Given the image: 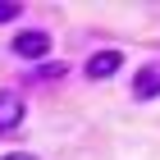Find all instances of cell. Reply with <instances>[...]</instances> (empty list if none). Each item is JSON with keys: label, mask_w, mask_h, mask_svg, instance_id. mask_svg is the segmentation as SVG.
<instances>
[{"label": "cell", "mask_w": 160, "mask_h": 160, "mask_svg": "<svg viewBox=\"0 0 160 160\" xmlns=\"http://www.w3.org/2000/svg\"><path fill=\"white\" fill-rule=\"evenodd\" d=\"M23 114H28V101L18 92H0V133H14L23 123Z\"/></svg>", "instance_id": "obj_2"}, {"label": "cell", "mask_w": 160, "mask_h": 160, "mask_svg": "<svg viewBox=\"0 0 160 160\" xmlns=\"http://www.w3.org/2000/svg\"><path fill=\"white\" fill-rule=\"evenodd\" d=\"M119 64H123L119 50H96L87 60V78H110V73H119Z\"/></svg>", "instance_id": "obj_4"}, {"label": "cell", "mask_w": 160, "mask_h": 160, "mask_svg": "<svg viewBox=\"0 0 160 160\" xmlns=\"http://www.w3.org/2000/svg\"><path fill=\"white\" fill-rule=\"evenodd\" d=\"M18 14H23L18 0H0V23H9V18H18Z\"/></svg>", "instance_id": "obj_5"}, {"label": "cell", "mask_w": 160, "mask_h": 160, "mask_svg": "<svg viewBox=\"0 0 160 160\" xmlns=\"http://www.w3.org/2000/svg\"><path fill=\"white\" fill-rule=\"evenodd\" d=\"M133 96H137V101H156V96H160V60L142 64V69L133 73Z\"/></svg>", "instance_id": "obj_1"}, {"label": "cell", "mask_w": 160, "mask_h": 160, "mask_svg": "<svg viewBox=\"0 0 160 160\" xmlns=\"http://www.w3.org/2000/svg\"><path fill=\"white\" fill-rule=\"evenodd\" d=\"M46 50H50V32H37L32 28V32H18L14 37V55H23V60H41Z\"/></svg>", "instance_id": "obj_3"}, {"label": "cell", "mask_w": 160, "mask_h": 160, "mask_svg": "<svg viewBox=\"0 0 160 160\" xmlns=\"http://www.w3.org/2000/svg\"><path fill=\"white\" fill-rule=\"evenodd\" d=\"M0 160H37L32 151H9V156H0Z\"/></svg>", "instance_id": "obj_7"}, {"label": "cell", "mask_w": 160, "mask_h": 160, "mask_svg": "<svg viewBox=\"0 0 160 160\" xmlns=\"http://www.w3.org/2000/svg\"><path fill=\"white\" fill-rule=\"evenodd\" d=\"M55 73H64V64H41L37 69V78H55Z\"/></svg>", "instance_id": "obj_6"}]
</instances>
